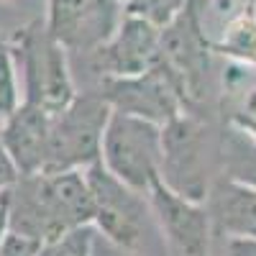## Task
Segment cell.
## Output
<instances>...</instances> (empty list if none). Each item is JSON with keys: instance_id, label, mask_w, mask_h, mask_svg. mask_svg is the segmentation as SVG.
<instances>
[{"instance_id": "obj_1", "label": "cell", "mask_w": 256, "mask_h": 256, "mask_svg": "<svg viewBox=\"0 0 256 256\" xmlns=\"http://www.w3.org/2000/svg\"><path fill=\"white\" fill-rule=\"evenodd\" d=\"M95 220V198L84 169L26 174L6 192L8 230L52 244Z\"/></svg>"}, {"instance_id": "obj_2", "label": "cell", "mask_w": 256, "mask_h": 256, "mask_svg": "<svg viewBox=\"0 0 256 256\" xmlns=\"http://www.w3.org/2000/svg\"><path fill=\"white\" fill-rule=\"evenodd\" d=\"M10 54L18 70L24 102L56 116L74 100L77 90L70 72L67 49L46 31V26L34 24L18 31Z\"/></svg>"}, {"instance_id": "obj_3", "label": "cell", "mask_w": 256, "mask_h": 256, "mask_svg": "<svg viewBox=\"0 0 256 256\" xmlns=\"http://www.w3.org/2000/svg\"><path fill=\"white\" fill-rule=\"evenodd\" d=\"M84 174H88L95 198L92 228L98 230V236H102L116 248L126 251L128 256H138L152 248V244H162L146 195L128 190L126 184L113 180L100 166V162L84 169Z\"/></svg>"}, {"instance_id": "obj_4", "label": "cell", "mask_w": 256, "mask_h": 256, "mask_svg": "<svg viewBox=\"0 0 256 256\" xmlns=\"http://www.w3.org/2000/svg\"><path fill=\"white\" fill-rule=\"evenodd\" d=\"M164 128L126 113H110L100 146V166L128 190L146 195L162 182Z\"/></svg>"}, {"instance_id": "obj_5", "label": "cell", "mask_w": 256, "mask_h": 256, "mask_svg": "<svg viewBox=\"0 0 256 256\" xmlns=\"http://www.w3.org/2000/svg\"><path fill=\"white\" fill-rule=\"evenodd\" d=\"M113 108L102 92H77L62 113L52 116L49 159L44 174L88 169L100 162V146Z\"/></svg>"}, {"instance_id": "obj_6", "label": "cell", "mask_w": 256, "mask_h": 256, "mask_svg": "<svg viewBox=\"0 0 256 256\" xmlns=\"http://www.w3.org/2000/svg\"><path fill=\"white\" fill-rule=\"evenodd\" d=\"M166 256H210L212 220L205 202L190 200L164 182L146 192Z\"/></svg>"}, {"instance_id": "obj_7", "label": "cell", "mask_w": 256, "mask_h": 256, "mask_svg": "<svg viewBox=\"0 0 256 256\" xmlns=\"http://www.w3.org/2000/svg\"><path fill=\"white\" fill-rule=\"evenodd\" d=\"M210 44L198 28L195 18L184 10L177 20L162 28V56L159 64L172 77L177 90L187 102H195L205 92V77L210 70Z\"/></svg>"}, {"instance_id": "obj_8", "label": "cell", "mask_w": 256, "mask_h": 256, "mask_svg": "<svg viewBox=\"0 0 256 256\" xmlns=\"http://www.w3.org/2000/svg\"><path fill=\"white\" fill-rule=\"evenodd\" d=\"M102 95L116 113L152 120L162 128L184 113V100L162 64L138 77L105 80Z\"/></svg>"}, {"instance_id": "obj_9", "label": "cell", "mask_w": 256, "mask_h": 256, "mask_svg": "<svg viewBox=\"0 0 256 256\" xmlns=\"http://www.w3.org/2000/svg\"><path fill=\"white\" fill-rule=\"evenodd\" d=\"M118 24L116 0H49L44 26L67 52H98Z\"/></svg>"}, {"instance_id": "obj_10", "label": "cell", "mask_w": 256, "mask_h": 256, "mask_svg": "<svg viewBox=\"0 0 256 256\" xmlns=\"http://www.w3.org/2000/svg\"><path fill=\"white\" fill-rule=\"evenodd\" d=\"M205 136L202 126L190 116H180L164 126V162L162 182L180 195L205 202Z\"/></svg>"}, {"instance_id": "obj_11", "label": "cell", "mask_w": 256, "mask_h": 256, "mask_svg": "<svg viewBox=\"0 0 256 256\" xmlns=\"http://www.w3.org/2000/svg\"><path fill=\"white\" fill-rule=\"evenodd\" d=\"M105 80H128L152 72L162 56V28L123 13L113 36L98 49Z\"/></svg>"}, {"instance_id": "obj_12", "label": "cell", "mask_w": 256, "mask_h": 256, "mask_svg": "<svg viewBox=\"0 0 256 256\" xmlns=\"http://www.w3.org/2000/svg\"><path fill=\"white\" fill-rule=\"evenodd\" d=\"M52 116L36 105L20 102L18 110L0 123V144L6 146L20 177L41 174L49 159Z\"/></svg>"}, {"instance_id": "obj_13", "label": "cell", "mask_w": 256, "mask_h": 256, "mask_svg": "<svg viewBox=\"0 0 256 256\" xmlns=\"http://www.w3.org/2000/svg\"><path fill=\"white\" fill-rule=\"evenodd\" d=\"M205 200L212 230H218L223 238L256 241V184L238 177L220 180Z\"/></svg>"}, {"instance_id": "obj_14", "label": "cell", "mask_w": 256, "mask_h": 256, "mask_svg": "<svg viewBox=\"0 0 256 256\" xmlns=\"http://www.w3.org/2000/svg\"><path fill=\"white\" fill-rule=\"evenodd\" d=\"M210 49L228 56L233 64L256 67V10L254 3H246L212 38Z\"/></svg>"}, {"instance_id": "obj_15", "label": "cell", "mask_w": 256, "mask_h": 256, "mask_svg": "<svg viewBox=\"0 0 256 256\" xmlns=\"http://www.w3.org/2000/svg\"><path fill=\"white\" fill-rule=\"evenodd\" d=\"M187 3L190 0H128L123 6V13L144 18L156 28H166L187 10Z\"/></svg>"}, {"instance_id": "obj_16", "label": "cell", "mask_w": 256, "mask_h": 256, "mask_svg": "<svg viewBox=\"0 0 256 256\" xmlns=\"http://www.w3.org/2000/svg\"><path fill=\"white\" fill-rule=\"evenodd\" d=\"M20 102H24V98H20V82L10 46L0 44V123L10 113H16Z\"/></svg>"}, {"instance_id": "obj_17", "label": "cell", "mask_w": 256, "mask_h": 256, "mask_svg": "<svg viewBox=\"0 0 256 256\" xmlns=\"http://www.w3.org/2000/svg\"><path fill=\"white\" fill-rule=\"evenodd\" d=\"M230 92H236V105L228 113L233 131L256 144V82L246 84L244 90H230Z\"/></svg>"}, {"instance_id": "obj_18", "label": "cell", "mask_w": 256, "mask_h": 256, "mask_svg": "<svg viewBox=\"0 0 256 256\" xmlns=\"http://www.w3.org/2000/svg\"><path fill=\"white\" fill-rule=\"evenodd\" d=\"M41 246H44L41 241L6 228L3 238H0V256H38Z\"/></svg>"}, {"instance_id": "obj_19", "label": "cell", "mask_w": 256, "mask_h": 256, "mask_svg": "<svg viewBox=\"0 0 256 256\" xmlns=\"http://www.w3.org/2000/svg\"><path fill=\"white\" fill-rule=\"evenodd\" d=\"M18 169H16V164H13V159L8 156V152H6V146L0 144V195H6V192L18 182Z\"/></svg>"}, {"instance_id": "obj_20", "label": "cell", "mask_w": 256, "mask_h": 256, "mask_svg": "<svg viewBox=\"0 0 256 256\" xmlns=\"http://www.w3.org/2000/svg\"><path fill=\"white\" fill-rule=\"evenodd\" d=\"M220 256H256V241H251V238H223Z\"/></svg>"}, {"instance_id": "obj_21", "label": "cell", "mask_w": 256, "mask_h": 256, "mask_svg": "<svg viewBox=\"0 0 256 256\" xmlns=\"http://www.w3.org/2000/svg\"><path fill=\"white\" fill-rule=\"evenodd\" d=\"M223 3H233V0H190V8H208V6H223Z\"/></svg>"}, {"instance_id": "obj_22", "label": "cell", "mask_w": 256, "mask_h": 256, "mask_svg": "<svg viewBox=\"0 0 256 256\" xmlns=\"http://www.w3.org/2000/svg\"><path fill=\"white\" fill-rule=\"evenodd\" d=\"M100 238H102V236H100ZM102 246H105V256H128L126 251H120V248H116L113 244H108V241H105V238H102Z\"/></svg>"}, {"instance_id": "obj_23", "label": "cell", "mask_w": 256, "mask_h": 256, "mask_svg": "<svg viewBox=\"0 0 256 256\" xmlns=\"http://www.w3.org/2000/svg\"><path fill=\"white\" fill-rule=\"evenodd\" d=\"M6 228H8V223H6V195H0V233Z\"/></svg>"}, {"instance_id": "obj_24", "label": "cell", "mask_w": 256, "mask_h": 256, "mask_svg": "<svg viewBox=\"0 0 256 256\" xmlns=\"http://www.w3.org/2000/svg\"><path fill=\"white\" fill-rule=\"evenodd\" d=\"M116 3H118V6H126V3H128V0H116Z\"/></svg>"}, {"instance_id": "obj_25", "label": "cell", "mask_w": 256, "mask_h": 256, "mask_svg": "<svg viewBox=\"0 0 256 256\" xmlns=\"http://www.w3.org/2000/svg\"><path fill=\"white\" fill-rule=\"evenodd\" d=\"M248 3H254V6H256V0H248Z\"/></svg>"}]
</instances>
